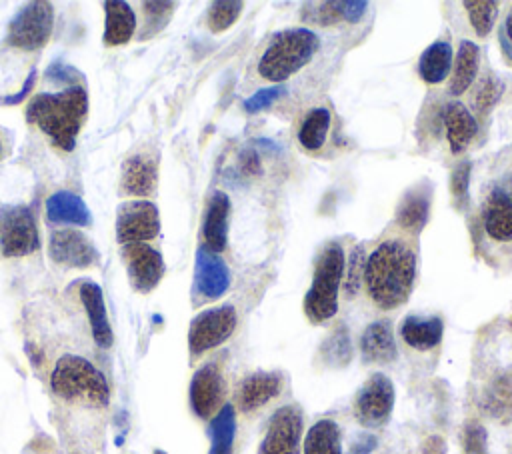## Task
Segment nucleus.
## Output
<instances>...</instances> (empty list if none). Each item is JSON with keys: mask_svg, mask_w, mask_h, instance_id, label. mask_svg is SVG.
<instances>
[{"mask_svg": "<svg viewBox=\"0 0 512 454\" xmlns=\"http://www.w3.org/2000/svg\"><path fill=\"white\" fill-rule=\"evenodd\" d=\"M502 48L512 54V12L506 16L504 26H502Z\"/></svg>", "mask_w": 512, "mask_h": 454, "instance_id": "nucleus-48", "label": "nucleus"}, {"mask_svg": "<svg viewBox=\"0 0 512 454\" xmlns=\"http://www.w3.org/2000/svg\"><path fill=\"white\" fill-rule=\"evenodd\" d=\"M302 432L304 416L300 406H280L268 420L258 454H302Z\"/></svg>", "mask_w": 512, "mask_h": 454, "instance_id": "nucleus-9", "label": "nucleus"}, {"mask_svg": "<svg viewBox=\"0 0 512 454\" xmlns=\"http://www.w3.org/2000/svg\"><path fill=\"white\" fill-rule=\"evenodd\" d=\"M48 254L56 264L68 268H88L96 262L98 252L92 240L80 230H54L48 242Z\"/></svg>", "mask_w": 512, "mask_h": 454, "instance_id": "nucleus-14", "label": "nucleus"}, {"mask_svg": "<svg viewBox=\"0 0 512 454\" xmlns=\"http://www.w3.org/2000/svg\"><path fill=\"white\" fill-rule=\"evenodd\" d=\"M156 188V162L146 156H132L122 166V192L148 196Z\"/></svg>", "mask_w": 512, "mask_h": 454, "instance_id": "nucleus-26", "label": "nucleus"}, {"mask_svg": "<svg viewBox=\"0 0 512 454\" xmlns=\"http://www.w3.org/2000/svg\"><path fill=\"white\" fill-rule=\"evenodd\" d=\"M470 170L472 164L468 160H462L454 170H452V178H450V190H452V198L454 204L458 208H464L468 202V184H470Z\"/></svg>", "mask_w": 512, "mask_h": 454, "instance_id": "nucleus-38", "label": "nucleus"}, {"mask_svg": "<svg viewBox=\"0 0 512 454\" xmlns=\"http://www.w3.org/2000/svg\"><path fill=\"white\" fill-rule=\"evenodd\" d=\"M342 20L340 2H322L320 10L316 12V22L322 26H332Z\"/></svg>", "mask_w": 512, "mask_h": 454, "instance_id": "nucleus-42", "label": "nucleus"}, {"mask_svg": "<svg viewBox=\"0 0 512 454\" xmlns=\"http://www.w3.org/2000/svg\"><path fill=\"white\" fill-rule=\"evenodd\" d=\"M0 156H2V144H0Z\"/></svg>", "mask_w": 512, "mask_h": 454, "instance_id": "nucleus-50", "label": "nucleus"}, {"mask_svg": "<svg viewBox=\"0 0 512 454\" xmlns=\"http://www.w3.org/2000/svg\"><path fill=\"white\" fill-rule=\"evenodd\" d=\"M80 300L86 308L88 322H90L92 336H94L96 344L100 348H110L114 336H112V328H110V322H108L102 288L92 280H82L80 282Z\"/></svg>", "mask_w": 512, "mask_h": 454, "instance_id": "nucleus-20", "label": "nucleus"}, {"mask_svg": "<svg viewBox=\"0 0 512 454\" xmlns=\"http://www.w3.org/2000/svg\"><path fill=\"white\" fill-rule=\"evenodd\" d=\"M282 390V376L278 372H254L246 376L236 392V404L242 412H252L274 400Z\"/></svg>", "mask_w": 512, "mask_h": 454, "instance_id": "nucleus-16", "label": "nucleus"}, {"mask_svg": "<svg viewBox=\"0 0 512 454\" xmlns=\"http://www.w3.org/2000/svg\"><path fill=\"white\" fill-rule=\"evenodd\" d=\"M376 448V438L372 434H360L350 446L348 454H370Z\"/></svg>", "mask_w": 512, "mask_h": 454, "instance_id": "nucleus-45", "label": "nucleus"}, {"mask_svg": "<svg viewBox=\"0 0 512 454\" xmlns=\"http://www.w3.org/2000/svg\"><path fill=\"white\" fill-rule=\"evenodd\" d=\"M416 256L412 248L396 238L384 240L366 258L364 282L368 296L382 310L402 306L414 286Z\"/></svg>", "mask_w": 512, "mask_h": 454, "instance_id": "nucleus-1", "label": "nucleus"}, {"mask_svg": "<svg viewBox=\"0 0 512 454\" xmlns=\"http://www.w3.org/2000/svg\"><path fill=\"white\" fill-rule=\"evenodd\" d=\"M366 8H368V2H358V0H346V2H340V12H342V20L346 22H360L362 16L366 14Z\"/></svg>", "mask_w": 512, "mask_h": 454, "instance_id": "nucleus-43", "label": "nucleus"}, {"mask_svg": "<svg viewBox=\"0 0 512 454\" xmlns=\"http://www.w3.org/2000/svg\"><path fill=\"white\" fill-rule=\"evenodd\" d=\"M344 250L330 242L318 256L312 284L304 296V314L312 324H322L338 312V290L344 274Z\"/></svg>", "mask_w": 512, "mask_h": 454, "instance_id": "nucleus-5", "label": "nucleus"}, {"mask_svg": "<svg viewBox=\"0 0 512 454\" xmlns=\"http://www.w3.org/2000/svg\"><path fill=\"white\" fill-rule=\"evenodd\" d=\"M228 214H230V200L224 192L216 190L206 206V214H204V222H202L204 246L216 254L226 248Z\"/></svg>", "mask_w": 512, "mask_h": 454, "instance_id": "nucleus-19", "label": "nucleus"}, {"mask_svg": "<svg viewBox=\"0 0 512 454\" xmlns=\"http://www.w3.org/2000/svg\"><path fill=\"white\" fill-rule=\"evenodd\" d=\"M240 168L246 174H258L260 172V158L254 150H246L240 156Z\"/></svg>", "mask_w": 512, "mask_h": 454, "instance_id": "nucleus-47", "label": "nucleus"}, {"mask_svg": "<svg viewBox=\"0 0 512 454\" xmlns=\"http://www.w3.org/2000/svg\"><path fill=\"white\" fill-rule=\"evenodd\" d=\"M210 452L208 454H232L236 436V410L232 404H224L210 420Z\"/></svg>", "mask_w": 512, "mask_h": 454, "instance_id": "nucleus-30", "label": "nucleus"}, {"mask_svg": "<svg viewBox=\"0 0 512 454\" xmlns=\"http://www.w3.org/2000/svg\"><path fill=\"white\" fill-rule=\"evenodd\" d=\"M328 130H330V112H328V108H312L306 114V118L302 120V126L298 130V142L304 150L316 152L324 146Z\"/></svg>", "mask_w": 512, "mask_h": 454, "instance_id": "nucleus-32", "label": "nucleus"}, {"mask_svg": "<svg viewBox=\"0 0 512 454\" xmlns=\"http://www.w3.org/2000/svg\"><path fill=\"white\" fill-rule=\"evenodd\" d=\"M46 218L54 224H90V210L86 202L68 190H58L46 200Z\"/></svg>", "mask_w": 512, "mask_h": 454, "instance_id": "nucleus-24", "label": "nucleus"}, {"mask_svg": "<svg viewBox=\"0 0 512 454\" xmlns=\"http://www.w3.org/2000/svg\"><path fill=\"white\" fill-rule=\"evenodd\" d=\"M500 92H502V84L494 76H486L476 90V108L480 112H486L490 106H494Z\"/></svg>", "mask_w": 512, "mask_h": 454, "instance_id": "nucleus-41", "label": "nucleus"}, {"mask_svg": "<svg viewBox=\"0 0 512 454\" xmlns=\"http://www.w3.org/2000/svg\"><path fill=\"white\" fill-rule=\"evenodd\" d=\"M302 454H342L340 426L332 418L316 420L302 440Z\"/></svg>", "mask_w": 512, "mask_h": 454, "instance_id": "nucleus-28", "label": "nucleus"}, {"mask_svg": "<svg viewBox=\"0 0 512 454\" xmlns=\"http://www.w3.org/2000/svg\"><path fill=\"white\" fill-rule=\"evenodd\" d=\"M88 112V96L82 86H70L30 100L26 118L36 124L58 148L72 150Z\"/></svg>", "mask_w": 512, "mask_h": 454, "instance_id": "nucleus-2", "label": "nucleus"}, {"mask_svg": "<svg viewBox=\"0 0 512 454\" xmlns=\"http://www.w3.org/2000/svg\"><path fill=\"white\" fill-rule=\"evenodd\" d=\"M160 232L158 208L148 200L124 202L116 216V238L120 244L146 242Z\"/></svg>", "mask_w": 512, "mask_h": 454, "instance_id": "nucleus-11", "label": "nucleus"}, {"mask_svg": "<svg viewBox=\"0 0 512 454\" xmlns=\"http://www.w3.org/2000/svg\"><path fill=\"white\" fill-rule=\"evenodd\" d=\"M244 4L238 2V0H218V2H212L210 4V10H208V26L212 32H222L226 28H230L240 12H242Z\"/></svg>", "mask_w": 512, "mask_h": 454, "instance_id": "nucleus-35", "label": "nucleus"}, {"mask_svg": "<svg viewBox=\"0 0 512 454\" xmlns=\"http://www.w3.org/2000/svg\"><path fill=\"white\" fill-rule=\"evenodd\" d=\"M360 352L366 362L388 364L398 358L394 330L388 320L370 322L360 336Z\"/></svg>", "mask_w": 512, "mask_h": 454, "instance_id": "nucleus-18", "label": "nucleus"}, {"mask_svg": "<svg viewBox=\"0 0 512 454\" xmlns=\"http://www.w3.org/2000/svg\"><path fill=\"white\" fill-rule=\"evenodd\" d=\"M480 66V48L472 40H462L456 52V64L450 78V94L458 96L468 90L472 80L478 74Z\"/></svg>", "mask_w": 512, "mask_h": 454, "instance_id": "nucleus-29", "label": "nucleus"}, {"mask_svg": "<svg viewBox=\"0 0 512 454\" xmlns=\"http://www.w3.org/2000/svg\"><path fill=\"white\" fill-rule=\"evenodd\" d=\"M122 260L126 264V272L132 288L142 294L154 290L164 274L162 254L152 246H148L146 242L124 244Z\"/></svg>", "mask_w": 512, "mask_h": 454, "instance_id": "nucleus-12", "label": "nucleus"}, {"mask_svg": "<svg viewBox=\"0 0 512 454\" xmlns=\"http://www.w3.org/2000/svg\"><path fill=\"white\" fill-rule=\"evenodd\" d=\"M104 10H106L104 44L106 46L126 44L136 30V16L130 4L122 0H108L104 2Z\"/></svg>", "mask_w": 512, "mask_h": 454, "instance_id": "nucleus-25", "label": "nucleus"}, {"mask_svg": "<svg viewBox=\"0 0 512 454\" xmlns=\"http://www.w3.org/2000/svg\"><path fill=\"white\" fill-rule=\"evenodd\" d=\"M482 406L492 418L512 416V372H502L484 390Z\"/></svg>", "mask_w": 512, "mask_h": 454, "instance_id": "nucleus-31", "label": "nucleus"}, {"mask_svg": "<svg viewBox=\"0 0 512 454\" xmlns=\"http://www.w3.org/2000/svg\"><path fill=\"white\" fill-rule=\"evenodd\" d=\"M320 38L310 28L278 32L258 60V74L270 82H284L302 70L318 52Z\"/></svg>", "mask_w": 512, "mask_h": 454, "instance_id": "nucleus-3", "label": "nucleus"}, {"mask_svg": "<svg viewBox=\"0 0 512 454\" xmlns=\"http://www.w3.org/2000/svg\"><path fill=\"white\" fill-rule=\"evenodd\" d=\"M320 356L332 368H342L352 360V342L346 326L334 328V332L322 342Z\"/></svg>", "mask_w": 512, "mask_h": 454, "instance_id": "nucleus-33", "label": "nucleus"}, {"mask_svg": "<svg viewBox=\"0 0 512 454\" xmlns=\"http://www.w3.org/2000/svg\"><path fill=\"white\" fill-rule=\"evenodd\" d=\"M452 46L446 40L432 42L418 60V74L426 84H440L452 70Z\"/></svg>", "mask_w": 512, "mask_h": 454, "instance_id": "nucleus-27", "label": "nucleus"}, {"mask_svg": "<svg viewBox=\"0 0 512 454\" xmlns=\"http://www.w3.org/2000/svg\"><path fill=\"white\" fill-rule=\"evenodd\" d=\"M174 12V2H142L144 14V30L140 38H150L158 30H162Z\"/></svg>", "mask_w": 512, "mask_h": 454, "instance_id": "nucleus-36", "label": "nucleus"}, {"mask_svg": "<svg viewBox=\"0 0 512 454\" xmlns=\"http://www.w3.org/2000/svg\"><path fill=\"white\" fill-rule=\"evenodd\" d=\"M40 246L34 214L26 206L0 208V250L8 258L26 256Z\"/></svg>", "mask_w": 512, "mask_h": 454, "instance_id": "nucleus-10", "label": "nucleus"}, {"mask_svg": "<svg viewBox=\"0 0 512 454\" xmlns=\"http://www.w3.org/2000/svg\"><path fill=\"white\" fill-rule=\"evenodd\" d=\"M430 198H432V190L430 186H414L410 188L404 198L398 204L396 210V222L400 228L418 234L426 220H428V210H430Z\"/></svg>", "mask_w": 512, "mask_h": 454, "instance_id": "nucleus-23", "label": "nucleus"}, {"mask_svg": "<svg viewBox=\"0 0 512 454\" xmlns=\"http://www.w3.org/2000/svg\"><path fill=\"white\" fill-rule=\"evenodd\" d=\"M230 286V270L220 254L200 246L194 264V290L202 300L220 298Z\"/></svg>", "mask_w": 512, "mask_h": 454, "instance_id": "nucleus-15", "label": "nucleus"}, {"mask_svg": "<svg viewBox=\"0 0 512 454\" xmlns=\"http://www.w3.org/2000/svg\"><path fill=\"white\" fill-rule=\"evenodd\" d=\"M444 126H446V140L450 144L452 154L464 152L478 132V124L472 112L458 100H452L446 104Z\"/></svg>", "mask_w": 512, "mask_h": 454, "instance_id": "nucleus-21", "label": "nucleus"}, {"mask_svg": "<svg viewBox=\"0 0 512 454\" xmlns=\"http://www.w3.org/2000/svg\"><path fill=\"white\" fill-rule=\"evenodd\" d=\"M236 308L232 304L214 306L196 314L188 328V348L192 356H202L204 352L226 342L236 328Z\"/></svg>", "mask_w": 512, "mask_h": 454, "instance_id": "nucleus-7", "label": "nucleus"}, {"mask_svg": "<svg viewBox=\"0 0 512 454\" xmlns=\"http://www.w3.org/2000/svg\"><path fill=\"white\" fill-rule=\"evenodd\" d=\"M224 378L218 364L208 362L200 366L190 380V406L202 420L212 418L224 404Z\"/></svg>", "mask_w": 512, "mask_h": 454, "instance_id": "nucleus-13", "label": "nucleus"}, {"mask_svg": "<svg viewBox=\"0 0 512 454\" xmlns=\"http://www.w3.org/2000/svg\"><path fill=\"white\" fill-rule=\"evenodd\" d=\"M394 400H396V392H394L392 380L382 372H374L358 388L354 396L352 410H354L356 422L366 428L384 426L394 410Z\"/></svg>", "mask_w": 512, "mask_h": 454, "instance_id": "nucleus-6", "label": "nucleus"}, {"mask_svg": "<svg viewBox=\"0 0 512 454\" xmlns=\"http://www.w3.org/2000/svg\"><path fill=\"white\" fill-rule=\"evenodd\" d=\"M54 10L50 2L36 0L26 4L10 22L6 42L20 50L42 48L52 32Z\"/></svg>", "mask_w": 512, "mask_h": 454, "instance_id": "nucleus-8", "label": "nucleus"}, {"mask_svg": "<svg viewBox=\"0 0 512 454\" xmlns=\"http://www.w3.org/2000/svg\"><path fill=\"white\" fill-rule=\"evenodd\" d=\"M50 386L56 396L68 402L106 406L110 400V388L104 374L90 360L76 354L58 358L50 374Z\"/></svg>", "mask_w": 512, "mask_h": 454, "instance_id": "nucleus-4", "label": "nucleus"}, {"mask_svg": "<svg viewBox=\"0 0 512 454\" xmlns=\"http://www.w3.org/2000/svg\"><path fill=\"white\" fill-rule=\"evenodd\" d=\"M34 82H36V70H32V72L28 74V78L24 80V84H22V88H20V92H18V94L2 96V98H0V102H2V104H6V106H14V104L22 102V100L30 94V90L34 88Z\"/></svg>", "mask_w": 512, "mask_h": 454, "instance_id": "nucleus-44", "label": "nucleus"}, {"mask_svg": "<svg viewBox=\"0 0 512 454\" xmlns=\"http://www.w3.org/2000/svg\"><path fill=\"white\" fill-rule=\"evenodd\" d=\"M284 88L282 86H270V88H260L256 90L246 102H244V110L248 114H256L268 106H272L280 96H282Z\"/></svg>", "mask_w": 512, "mask_h": 454, "instance_id": "nucleus-40", "label": "nucleus"}, {"mask_svg": "<svg viewBox=\"0 0 512 454\" xmlns=\"http://www.w3.org/2000/svg\"><path fill=\"white\" fill-rule=\"evenodd\" d=\"M346 276H344V292L348 298L356 296L360 290V284L364 280V270H366V254L362 246H354L346 264H344Z\"/></svg>", "mask_w": 512, "mask_h": 454, "instance_id": "nucleus-37", "label": "nucleus"}, {"mask_svg": "<svg viewBox=\"0 0 512 454\" xmlns=\"http://www.w3.org/2000/svg\"><path fill=\"white\" fill-rule=\"evenodd\" d=\"M154 454H166L164 450H154Z\"/></svg>", "mask_w": 512, "mask_h": 454, "instance_id": "nucleus-49", "label": "nucleus"}, {"mask_svg": "<svg viewBox=\"0 0 512 454\" xmlns=\"http://www.w3.org/2000/svg\"><path fill=\"white\" fill-rule=\"evenodd\" d=\"M422 454H446V440L440 434H430L422 444Z\"/></svg>", "mask_w": 512, "mask_h": 454, "instance_id": "nucleus-46", "label": "nucleus"}, {"mask_svg": "<svg viewBox=\"0 0 512 454\" xmlns=\"http://www.w3.org/2000/svg\"><path fill=\"white\" fill-rule=\"evenodd\" d=\"M484 230L496 242H512V198L500 186L492 188L482 210Z\"/></svg>", "mask_w": 512, "mask_h": 454, "instance_id": "nucleus-17", "label": "nucleus"}, {"mask_svg": "<svg viewBox=\"0 0 512 454\" xmlns=\"http://www.w3.org/2000/svg\"><path fill=\"white\" fill-rule=\"evenodd\" d=\"M486 428L480 422H468L462 434L464 454H486Z\"/></svg>", "mask_w": 512, "mask_h": 454, "instance_id": "nucleus-39", "label": "nucleus"}, {"mask_svg": "<svg viewBox=\"0 0 512 454\" xmlns=\"http://www.w3.org/2000/svg\"><path fill=\"white\" fill-rule=\"evenodd\" d=\"M464 8L468 12V20L474 28V32L484 38L490 34L494 20L498 16V2L494 0H468L464 2Z\"/></svg>", "mask_w": 512, "mask_h": 454, "instance_id": "nucleus-34", "label": "nucleus"}, {"mask_svg": "<svg viewBox=\"0 0 512 454\" xmlns=\"http://www.w3.org/2000/svg\"><path fill=\"white\" fill-rule=\"evenodd\" d=\"M444 334V322L440 316H416L410 314L400 324V336L404 344H408L414 350L426 352L440 344Z\"/></svg>", "mask_w": 512, "mask_h": 454, "instance_id": "nucleus-22", "label": "nucleus"}]
</instances>
